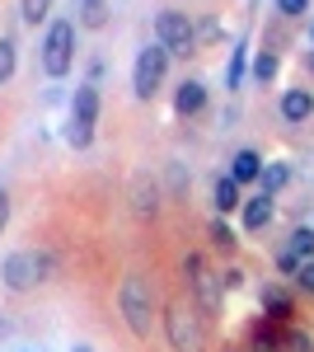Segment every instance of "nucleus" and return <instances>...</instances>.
Listing matches in <instances>:
<instances>
[{"label": "nucleus", "instance_id": "obj_1", "mask_svg": "<svg viewBox=\"0 0 314 352\" xmlns=\"http://www.w3.org/2000/svg\"><path fill=\"white\" fill-rule=\"evenodd\" d=\"M117 310H122V320H127V329L136 338H150V329H155V287H150L146 272H127L122 277Z\"/></svg>", "mask_w": 314, "mask_h": 352}, {"label": "nucleus", "instance_id": "obj_2", "mask_svg": "<svg viewBox=\"0 0 314 352\" xmlns=\"http://www.w3.org/2000/svg\"><path fill=\"white\" fill-rule=\"evenodd\" d=\"M164 333L174 352H207V320L192 300H169L164 310Z\"/></svg>", "mask_w": 314, "mask_h": 352}, {"label": "nucleus", "instance_id": "obj_3", "mask_svg": "<svg viewBox=\"0 0 314 352\" xmlns=\"http://www.w3.org/2000/svg\"><path fill=\"white\" fill-rule=\"evenodd\" d=\"M47 277H52V254H47V249H14V254H5V263H0L5 292H33V287L47 282Z\"/></svg>", "mask_w": 314, "mask_h": 352}, {"label": "nucleus", "instance_id": "obj_4", "mask_svg": "<svg viewBox=\"0 0 314 352\" xmlns=\"http://www.w3.org/2000/svg\"><path fill=\"white\" fill-rule=\"evenodd\" d=\"M99 109H104V99H99V85L85 80V85L76 89V99H71V122H66V141H71L76 151H89V146H94Z\"/></svg>", "mask_w": 314, "mask_h": 352}, {"label": "nucleus", "instance_id": "obj_5", "mask_svg": "<svg viewBox=\"0 0 314 352\" xmlns=\"http://www.w3.org/2000/svg\"><path fill=\"white\" fill-rule=\"evenodd\" d=\"M71 66H76V19H52L43 38V71L61 80L71 76Z\"/></svg>", "mask_w": 314, "mask_h": 352}, {"label": "nucleus", "instance_id": "obj_6", "mask_svg": "<svg viewBox=\"0 0 314 352\" xmlns=\"http://www.w3.org/2000/svg\"><path fill=\"white\" fill-rule=\"evenodd\" d=\"M169 76V52L159 47V43H146L141 52H136V66H131V94L141 99V104H150L159 94V85Z\"/></svg>", "mask_w": 314, "mask_h": 352}, {"label": "nucleus", "instance_id": "obj_7", "mask_svg": "<svg viewBox=\"0 0 314 352\" xmlns=\"http://www.w3.org/2000/svg\"><path fill=\"white\" fill-rule=\"evenodd\" d=\"M183 277H188V287H192V305L202 310V320L216 315V310H221V292H225V287H221V272H211L202 254H188Z\"/></svg>", "mask_w": 314, "mask_h": 352}, {"label": "nucleus", "instance_id": "obj_8", "mask_svg": "<svg viewBox=\"0 0 314 352\" xmlns=\"http://www.w3.org/2000/svg\"><path fill=\"white\" fill-rule=\"evenodd\" d=\"M155 43L169 56H188L192 43H197V28H192V19H188L183 10H159L155 14Z\"/></svg>", "mask_w": 314, "mask_h": 352}, {"label": "nucleus", "instance_id": "obj_9", "mask_svg": "<svg viewBox=\"0 0 314 352\" xmlns=\"http://www.w3.org/2000/svg\"><path fill=\"white\" fill-rule=\"evenodd\" d=\"M272 212H277L272 192H254V197H244L239 221H244V230H249V235H258V230H267V226H272Z\"/></svg>", "mask_w": 314, "mask_h": 352}, {"label": "nucleus", "instance_id": "obj_10", "mask_svg": "<svg viewBox=\"0 0 314 352\" xmlns=\"http://www.w3.org/2000/svg\"><path fill=\"white\" fill-rule=\"evenodd\" d=\"M310 113H314V94H310V89H300V85H295V89L282 94V118H287L291 127L310 122Z\"/></svg>", "mask_w": 314, "mask_h": 352}, {"label": "nucleus", "instance_id": "obj_11", "mask_svg": "<svg viewBox=\"0 0 314 352\" xmlns=\"http://www.w3.org/2000/svg\"><path fill=\"white\" fill-rule=\"evenodd\" d=\"M174 109L183 113V118H197V113L207 109V85L202 80H183L179 94H174Z\"/></svg>", "mask_w": 314, "mask_h": 352}, {"label": "nucleus", "instance_id": "obj_12", "mask_svg": "<svg viewBox=\"0 0 314 352\" xmlns=\"http://www.w3.org/2000/svg\"><path fill=\"white\" fill-rule=\"evenodd\" d=\"M262 310H267V315H272V320H282V324H287L291 315H295V300H291V292L287 287H262Z\"/></svg>", "mask_w": 314, "mask_h": 352}, {"label": "nucleus", "instance_id": "obj_13", "mask_svg": "<svg viewBox=\"0 0 314 352\" xmlns=\"http://www.w3.org/2000/svg\"><path fill=\"white\" fill-rule=\"evenodd\" d=\"M258 174H262V155H258V151H235V160H230V179H235L239 188L254 184Z\"/></svg>", "mask_w": 314, "mask_h": 352}, {"label": "nucleus", "instance_id": "obj_14", "mask_svg": "<svg viewBox=\"0 0 314 352\" xmlns=\"http://www.w3.org/2000/svg\"><path fill=\"white\" fill-rule=\"evenodd\" d=\"M211 202H216V212L221 217H230V212H239L244 207V197H239V184L225 174V179H216V188H211Z\"/></svg>", "mask_w": 314, "mask_h": 352}, {"label": "nucleus", "instance_id": "obj_15", "mask_svg": "<svg viewBox=\"0 0 314 352\" xmlns=\"http://www.w3.org/2000/svg\"><path fill=\"white\" fill-rule=\"evenodd\" d=\"M80 28H108V0H80Z\"/></svg>", "mask_w": 314, "mask_h": 352}, {"label": "nucleus", "instance_id": "obj_16", "mask_svg": "<svg viewBox=\"0 0 314 352\" xmlns=\"http://www.w3.org/2000/svg\"><path fill=\"white\" fill-rule=\"evenodd\" d=\"M14 66H19V47H14L10 33H0V85L14 80Z\"/></svg>", "mask_w": 314, "mask_h": 352}, {"label": "nucleus", "instance_id": "obj_17", "mask_svg": "<svg viewBox=\"0 0 314 352\" xmlns=\"http://www.w3.org/2000/svg\"><path fill=\"white\" fill-rule=\"evenodd\" d=\"M287 254H295L300 263H305V258H314V226H295V230H291Z\"/></svg>", "mask_w": 314, "mask_h": 352}, {"label": "nucleus", "instance_id": "obj_18", "mask_svg": "<svg viewBox=\"0 0 314 352\" xmlns=\"http://www.w3.org/2000/svg\"><path fill=\"white\" fill-rule=\"evenodd\" d=\"M19 19H24L28 28L47 24V19H52V0H19Z\"/></svg>", "mask_w": 314, "mask_h": 352}, {"label": "nucleus", "instance_id": "obj_19", "mask_svg": "<svg viewBox=\"0 0 314 352\" xmlns=\"http://www.w3.org/2000/svg\"><path fill=\"white\" fill-rule=\"evenodd\" d=\"M244 66H249V43L239 38L235 52H230V71H225V85H230V89H239V85H244Z\"/></svg>", "mask_w": 314, "mask_h": 352}, {"label": "nucleus", "instance_id": "obj_20", "mask_svg": "<svg viewBox=\"0 0 314 352\" xmlns=\"http://www.w3.org/2000/svg\"><path fill=\"white\" fill-rule=\"evenodd\" d=\"M207 235H211V244H216V249H221V254H235V230H230V226H225V221H221V217H216V221H211V226H207Z\"/></svg>", "mask_w": 314, "mask_h": 352}, {"label": "nucleus", "instance_id": "obj_21", "mask_svg": "<svg viewBox=\"0 0 314 352\" xmlns=\"http://www.w3.org/2000/svg\"><path fill=\"white\" fill-rule=\"evenodd\" d=\"M262 192H277V188H287V179H291V169L287 164H262Z\"/></svg>", "mask_w": 314, "mask_h": 352}, {"label": "nucleus", "instance_id": "obj_22", "mask_svg": "<svg viewBox=\"0 0 314 352\" xmlns=\"http://www.w3.org/2000/svg\"><path fill=\"white\" fill-rule=\"evenodd\" d=\"M277 66H282V61H277V52H258V61H254V76H258V80H272V76H277Z\"/></svg>", "mask_w": 314, "mask_h": 352}, {"label": "nucleus", "instance_id": "obj_23", "mask_svg": "<svg viewBox=\"0 0 314 352\" xmlns=\"http://www.w3.org/2000/svg\"><path fill=\"white\" fill-rule=\"evenodd\" d=\"M282 352H314V343H310V333H295V329H291L287 338H282Z\"/></svg>", "mask_w": 314, "mask_h": 352}, {"label": "nucleus", "instance_id": "obj_24", "mask_svg": "<svg viewBox=\"0 0 314 352\" xmlns=\"http://www.w3.org/2000/svg\"><path fill=\"white\" fill-rule=\"evenodd\" d=\"M277 10H282L287 19H300V14L310 10V0H277Z\"/></svg>", "mask_w": 314, "mask_h": 352}, {"label": "nucleus", "instance_id": "obj_25", "mask_svg": "<svg viewBox=\"0 0 314 352\" xmlns=\"http://www.w3.org/2000/svg\"><path fill=\"white\" fill-rule=\"evenodd\" d=\"M295 282H300L305 292H314V258H305V263L295 268Z\"/></svg>", "mask_w": 314, "mask_h": 352}, {"label": "nucleus", "instance_id": "obj_26", "mask_svg": "<svg viewBox=\"0 0 314 352\" xmlns=\"http://www.w3.org/2000/svg\"><path fill=\"white\" fill-rule=\"evenodd\" d=\"M5 226H10V192L0 188V235H5Z\"/></svg>", "mask_w": 314, "mask_h": 352}, {"label": "nucleus", "instance_id": "obj_27", "mask_svg": "<svg viewBox=\"0 0 314 352\" xmlns=\"http://www.w3.org/2000/svg\"><path fill=\"white\" fill-rule=\"evenodd\" d=\"M277 268H282V272H291V277H295V268H300V258H295V254H282V258H277Z\"/></svg>", "mask_w": 314, "mask_h": 352}, {"label": "nucleus", "instance_id": "obj_28", "mask_svg": "<svg viewBox=\"0 0 314 352\" xmlns=\"http://www.w3.org/2000/svg\"><path fill=\"white\" fill-rule=\"evenodd\" d=\"M71 352H94V348H89V343H76V348H71Z\"/></svg>", "mask_w": 314, "mask_h": 352}, {"label": "nucleus", "instance_id": "obj_29", "mask_svg": "<svg viewBox=\"0 0 314 352\" xmlns=\"http://www.w3.org/2000/svg\"><path fill=\"white\" fill-rule=\"evenodd\" d=\"M5 333H10V324H5V320H0V338H5Z\"/></svg>", "mask_w": 314, "mask_h": 352}, {"label": "nucleus", "instance_id": "obj_30", "mask_svg": "<svg viewBox=\"0 0 314 352\" xmlns=\"http://www.w3.org/2000/svg\"><path fill=\"white\" fill-rule=\"evenodd\" d=\"M225 352H239V348H225Z\"/></svg>", "mask_w": 314, "mask_h": 352}, {"label": "nucleus", "instance_id": "obj_31", "mask_svg": "<svg viewBox=\"0 0 314 352\" xmlns=\"http://www.w3.org/2000/svg\"><path fill=\"white\" fill-rule=\"evenodd\" d=\"M310 38H314V33H310Z\"/></svg>", "mask_w": 314, "mask_h": 352}]
</instances>
